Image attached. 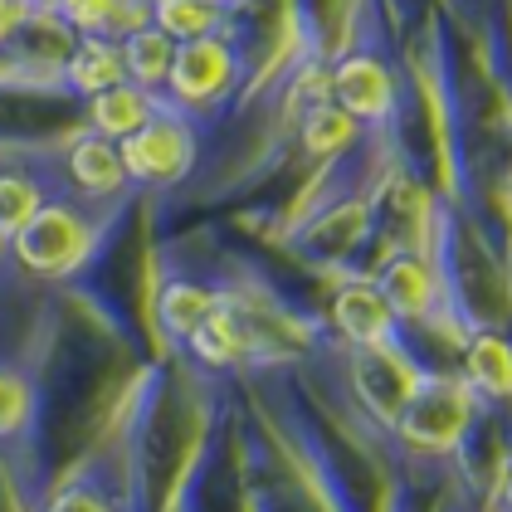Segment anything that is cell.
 I'll return each instance as SVG.
<instances>
[{"mask_svg":"<svg viewBox=\"0 0 512 512\" xmlns=\"http://www.w3.org/2000/svg\"><path fill=\"white\" fill-rule=\"evenodd\" d=\"M93 249H98V225H93L88 205L69 196H49L5 239V254H15V264H25L40 278H69Z\"/></svg>","mask_w":512,"mask_h":512,"instance_id":"1","label":"cell"},{"mask_svg":"<svg viewBox=\"0 0 512 512\" xmlns=\"http://www.w3.org/2000/svg\"><path fill=\"white\" fill-rule=\"evenodd\" d=\"M473 405L478 395L459 381V376H439V371H420L415 391L405 395L395 430L415 454H449L464 444L473 425Z\"/></svg>","mask_w":512,"mask_h":512,"instance_id":"2","label":"cell"},{"mask_svg":"<svg viewBox=\"0 0 512 512\" xmlns=\"http://www.w3.org/2000/svg\"><path fill=\"white\" fill-rule=\"evenodd\" d=\"M127 186H176L196 166V127L176 108H157L137 132L118 142Z\"/></svg>","mask_w":512,"mask_h":512,"instance_id":"3","label":"cell"},{"mask_svg":"<svg viewBox=\"0 0 512 512\" xmlns=\"http://www.w3.org/2000/svg\"><path fill=\"white\" fill-rule=\"evenodd\" d=\"M235 83H239V49L215 30V35L176 44L161 88L171 93V108H215Z\"/></svg>","mask_w":512,"mask_h":512,"instance_id":"4","label":"cell"},{"mask_svg":"<svg viewBox=\"0 0 512 512\" xmlns=\"http://www.w3.org/2000/svg\"><path fill=\"white\" fill-rule=\"evenodd\" d=\"M327 98L361 127H386L395 103H400V83H395V74L386 69L381 54H347V59L332 64Z\"/></svg>","mask_w":512,"mask_h":512,"instance_id":"5","label":"cell"},{"mask_svg":"<svg viewBox=\"0 0 512 512\" xmlns=\"http://www.w3.org/2000/svg\"><path fill=\"white\" fill-rule=\"evenodd\" d=\"M352 376L361 400L386 425H395L405 395L415 391V381H420V366H415V356L405 352V342L391 337V342H376V347H352Z\"/></svg>","mask_w":512,"mask_h":512,"instance_id":"6","label":"cell"},{"mask_svg":"<svg viewBox=\"0 0 512 512\" xmlns=\"http://www.w3.org/2000/svg\"><path fill=\"white\" fill-rule=\"evenodd\" d=\"M376 288L386 293V303L395 308L400 322H430V317L444 308V298H449L444 278L434 274V264L425 254H415V249L391 254L386 269L376 274Z\"/></svg>","mask_w":512,"mask_h":512,"instance_id":"7","label":"cell"},{"mask_svg":"<svg viewBox=\"0 0 512 512\" xmlns=\"http://www.w3.org/2000/svg\"><path fill=\"white\" fill-rule=\"evenodd\" d=\"M332 322L337 332L352 342V347H376V342H391L400 337V317L386 303V293L376 288V278H352L337 288L332 298Z\"/></svg>","mask_w":512,"mask_h":512,"instance_id":"8","label":"cell"},{"mask_svg":"<svg viewBox=\"0 0 512 512\" xmlns=\"http://www.w3.org/2000/svg\"><path fill=\"white\" fill-rule=\"evenodd\" d=\"M64 166H69L74 191H79L88 205H98V200H118L122 191H127V171H122L118 142H108V137H98V132L74 137L69 152H64Z\"/></svg>","mask_w":512,"mask_h":512,"instance_id":"9","label":"cell"},{"mask_svg":"<svg viewBox=\"0 0 512 512\" xmlns=\"http://www.w3.org/2000/svg\"><path fill=\"white\" fill-rule=\"evenodd\" d=\"M157 108L161 103L152 98V88H137V83L122 79L88 98V132H98V137H108V142H122L127 132H137Z\"/></svg>","mask_w":512,"mask_h":512,"instance_id":"10","label":"cell"},{"mask_svg":"<svg viewBox=\"0 0 512 512\" xmlns=\"http://www.w3.org/2000/svg\"><path fill=\"white\" fill-rule=\"evenodd\" d=\"M127 79L122 69V44L118 40H103V35H79L74 49L64 54V83L79 93V98H93L103 88Z\"/></svg>","mask_w":512,"mask_h":512,"instance_id":"11","label":"cell"},{"mask_svg":"<svg viewBox=\"0 0 512 512\" xmlns=\"http://www.w3.org/2000/svg\"><path fill=\"white\" fill-rule=\"evenodd\" d=\"M54 10L74 35H103V40H122L152 20L147 0H59Z\"/></svg>","mask_w":512,"mask_h":512,"instance_id":"12","label":"cell"},{"mask_svg":"<svg viewBox=\"0 0 512 512\" xmlns=\"http://www.w3.org/2000/svg\"><path fill=\"white\" fill-rule=\"evenodd\" d=\"M220 303H225V298H220L215 288L191 283V278H171V283H161L157 308H152V313H157V327L171 337V342H186V337H191Z\"/></svg>","mask_w":512,"mask_h":512,"instance_id":"13","label":"cell"},{"mask_svg":"<svg viewBox=\"0 0 512 512\" xmlns=\"http://www.w3.org/2000/svg\"><path fill=\"white\" fill-rule=\"evenodd\" d=\"M122 69H127V83L137 88H161L166 83V69H171V54H176V40L161 35L157 25H137L132 35H122Z\"/></svg>","mask_w":512,"mask_h":512,"instance_id":"14","label":"cell"},{"mask_svg":"<svg viewBox=\"0 0 512 512\" xmlns=\"http://www.w3.org/2000/svg\"><path fill=\"white\" fill-rule=\"evenodd\" d=\"M464 386H469L478 400H508V337L503 332H478L469 342V356H464Z\"/></svg>","mask_w":512,"mask_h":512,"instance_id":"15","label":"cell"},{"mask_svg":"<svg viewBox=\"0 0 512 512\" xmlns=\"http://www.w3.org/2000/svg\"><path fill=\"white\" fill-rule=\"evenodd\" d=\"M147 15L161 35L171 40H200L220 30V5L215 0H147Z\"/></svg>","mask_w":512,"mask_h":512,"instance_id":"16","label":"cell"},{"mask_svg":"<svg viewBox=\"0 0 512 512\" xmlns=\"http://www.w3.org/2000/svg\"><path fill=\"white\" fill-rule=\"evenodd\" d=\"M356 137H361V122L347 118L332 98H322V103H313L303 113V147L313 157H342Z\"/></svg>","mask_w":512,"mask_h":512,"instance_id":"17","label":"cell"},{"mask_svg":"<svg viewBox=\"0 0 512 512\" xmlns=\"http://www.w3.org/2000/svg\"><path fill=\"white\" fill-rule=\"evenodd\" d=\"M49 191L40 186V176L35 171H20V166H5L0 171V235L10 239L35 210H40Z\"/></svg>","mask_w":512,"mask_h":512,"instance_id":"18","label":"cell"},{"mask_svg":"<svg viewBox=\"0 0 512 512\" xmlns=\"http://www.w3.org/2000/svg\"><path fill=\"white\" fill-rule=\"evenodd\" d=\"M25 415H30V391H25L20 371H5V366H0V439L20 430Z\"/></svg>","mask_w":512,"mask_h":512,"instance_id":"19","label":"cell"},{"mask_svg":"<svg viewBox=\"0 0 512 512\" xmlns=\"http://www.w3.org/2000/svg\"><path fill=\"white\" fill-rule=\"evenodd\" d=\"M49 512H113V508H108V498L93 493L88 483H74V488H64V493L49 503Z\"/></svg>","mask_w":512,"mask_h":512,"instance_id":"20","label":"cell"},{"mask_svg":"<svg viewBox=\"0 0 512 512\" xmlns=\"http://www.w3.org/2000/svg\"><path fill=\"white\" fill-rule=\"evenodd\" d=\"M30 10H35V0H0V49L15 44L20 25L30 20Z\"/></svg>","mask_w":512,"mask_h":512,"instance_id":"21","label":"cell"},{"mask_svg":"<svg viewBox=\"0 0 512 512\" xmlns=\"http://www.w3.org/2000/svg\"><path fill=\"white\" fill-rule=\"evenodd\" d=\"M0 259H5V235H0Z\"/></svg>","mask_w":512,"mask_h":512,"instance_id":"22","label":"cell"}]
</instances>
